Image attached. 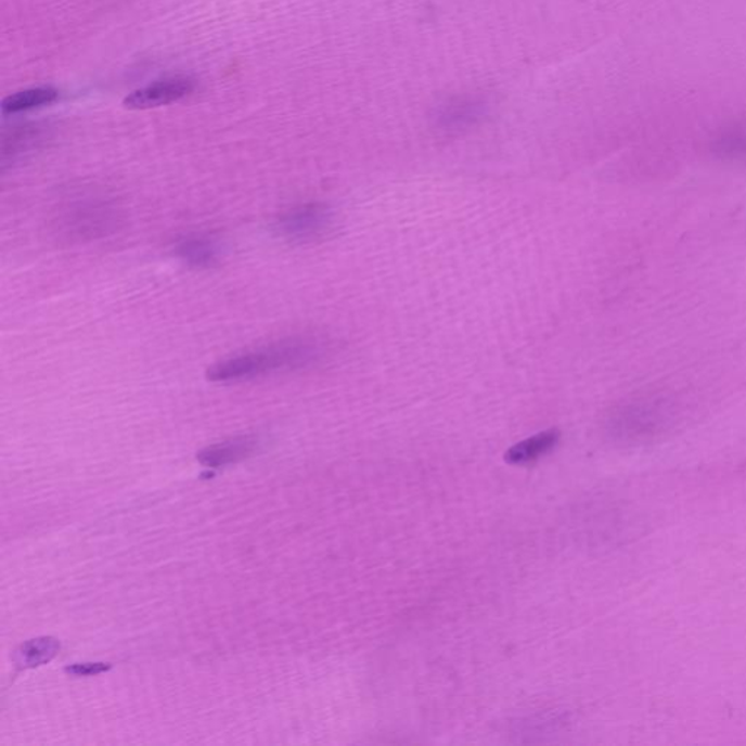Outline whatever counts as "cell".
<instances>
[{"mask_svg":"<svg viewBox=\"0 0 746 746\" xmlns=\"http://www.w3.org/2000/svg\"><path fill=\"white\" fill-rule=\"evenodd\" d=\"M326 353L329 346L320 338H290L224 359L209 368L207 378L214 383H239L275 372L299 371L320 363Z\"/></svg>","mask_w":746,"mask_h":746,"instance_id":"6da1fadb","label":"cell"},{"mask_svg":"<svg viewBox=\"0 0 746 746\" xmlns=\"http://www.w3.org/2000/svg\"><path fill=\"white\" fill-rule=\"evenodd\" d=\"M682 419L680 402L668 394H651L622 402L606 414V436L621 445H643L663 438Z\"/></svg>","mask_w":746,"mask_h":746,"instance_id":"7a4b0ae2","label":"cell"},{"mask_svg":"<svg viewBox=\"0 0 746 746\" xmlns=\"http://www.w3.org/2000/svg\"><path fill=\"white\" fill-rule=\"evenodd\" d=\"M334 210L325 203H305L280 216L275 229L283 239L308 243L322 239L334 224Z\"/></svg>","mask_w":746,"mask_h":746,"instance_id":"3957f363","label":"cell"},{"mask_svg":"<svg viewBox=\"0 0 746 746\" xmlns=\"http://www.w3.org/2000/svg\"><path fill=\"white\" fill-rule=\"evenodd\" d=\"M194 89H196V82L192 78L177 76V78L158 80V82L131 92L129 97H126L123 104L131 110L160 107V105L177 103V101L185 99Z\"/></svg>","mask_w":746,"mask_h":746,"instance_id":"277c9868","label":"cell"},{"mask_svg":"<svg viewBox=\"0 0 746 746\" xmlns=\"http://www.w3.org/2000/svg\"><path fill=\"white\" fill-rule=\"evenodd\" d=\"M173 249H176L180 260L184 261L185 265L197 267V269H207V267L216 265L222 256V247L218 241L211 236L201 235V233L178 240Z\"/></svg>","mask_w":746,"mask_h":746,"instance_id":"5b68a950","label":"cell"},{"mask_svg":"<svg viewBox=\"0 0 746 746\" xmlns=\"http://www.w3.org/2000/svg\"><path fill=\"white\" fill-rule=\"evenodd\" d=\"M257 440L252 436H241V438L224 440V442L211 445L198 453V461L203 465L219 468L229 464H235L252 456L256 451Z\"/></svg>","mask_w":746,"mask_h":746,"instance_id":"8992f818","label":"cell"},{"mask_svg":"<svg viewBox=\"0 0 746 746\" xmlns=\"http://www.w3.org/2000/svg\"><path fill=\"white\" fill-rule=\"evenodd\" d=\"M558 440L560 432L557 429L541 432V434L513 445L506 452V461L512 465L529 464V462L540 460L541 456L553 451L557 447Z\"/></svg>","mask_w":746,"mask_h":746,"instance_id":"52a82bcc","label":"cell"},{"mask_svg":"<svg viewBox=\"0 0 746 746\" xmlns=\"http://www.w3.org/2000/svg\"><path fill=\"white\" fill-rule=\"evenodd\" d=\"M711 150L720 159L746 164V121L724 127L716 136Z\"/></svg>","mask_w":746,"mask_h":746,"instance_id":"ba28073f","label":"cell"},{"mask_svg":"<svg viewBox=\"0 0 746 746\" xmlns=\"http://www.w3.org/2000/svg\"><path fill=\"white\" fill-rule=\"evenodd\" d=\"M72 220L74 222L67 223V227L74 229L79 236H95V232L104 235L107 229L114 228L116 214L104 206H88L76 210Z\"/></svg>","mask_w":746,"mask_h":746,"instance_id":"9c48e42d","label":"cell"},{"mask_svg":"<svg viewBox=\"0 0 746 746\" xmlns=\"http://www.w3.org/2000/svg\"><path fill=\"white\" fill-rule=\"evenodd\" d=\"M61 651V643L53 638H37L28 640L15 652L14 663L21 669L41 667Z\"/></svg>","mask_w":746,"mask_h":746,"instance_id":"30bf717a","label":"cell"},{"mask_svg":"<svg viewBox=\"0 0 746 746\" xmlns=\"http://www.w3.org/2000/svg\"><path fill=\"white\" fill-rule=\"evenodd\" d=\"M57 99L59 92L53 88L27 89V91L12 93V95L7 97L2 101V113L8 116V114L28 112V110L52 104Z\"/></svg>","mask_w":746,"mask_h":746,"instance_id":"8fae6325","label":"cell"},{"mask_svg":"<svg viewBox=\"0 0 746 746\" xmlns=\"http://www.w3.org/2000/svg\"><path fill=\"white\" fill-rule=\"evenodd\" d=\"M108 668L110 665L105 664H83L75 665V667L67 669V671L74 673V676L76 677H89L97 676V673L107 671Z\"/></svg>","mask_w":746,"mask_h":746,"instance_id":"7c38bea8","label":"cell"}]
</instances>
